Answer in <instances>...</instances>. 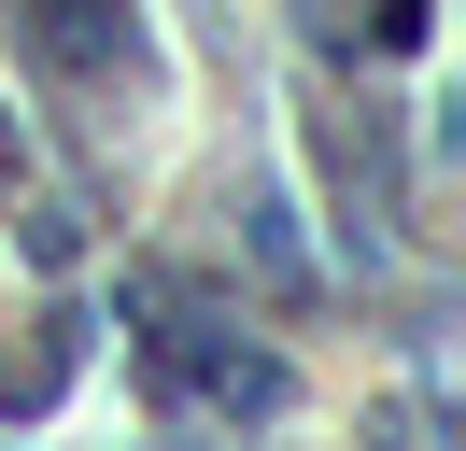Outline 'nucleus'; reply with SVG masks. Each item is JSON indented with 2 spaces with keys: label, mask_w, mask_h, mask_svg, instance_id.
<instances>
[{
  "label": "nucleus",
  "mask_w": 466,
  "mask_h": 451,
  "mask_svg": "<svg viewBox=\"0 0 466 451\" xmlns=\"http://www.w3.org/2000/svg\"><path fill=\"white\" fill-rule=\"evenodd\" d=\"M15 28H29L43 71H127L142 56V15L127 0H15Z\"/></svg>",
  "instance_id": "nucleus-1"
}]
</instances>
